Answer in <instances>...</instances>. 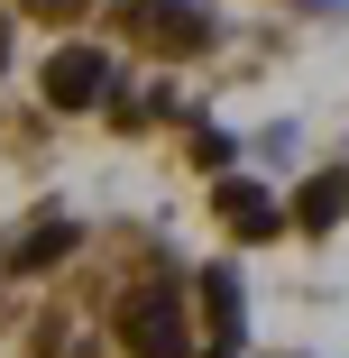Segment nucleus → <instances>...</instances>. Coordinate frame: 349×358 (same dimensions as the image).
Instances as JSON below:
<instances>
[{
	"mask_svg": "<svg viewBox=\"0 0 349 358\" xmlns=\"http://www.w3.org/2000/svg\"><path fill=\"white\" fill-rule=\"evenodd\" d=\"M120 340H129V358H193V331H184V303L175 294H129L120 303Z\"/></svg>",
	"mask_w": 349,
	"mask_h": 358,
	"instance_id": "obj_1",
	"label": "nucleus"
},
{
	"mask_svg": "<svg viewBox=\"0 0 349 358\" xmlns=\"http://www.w3.org/2000/svg\"><path fill=\"white\" fill-rule=\"evenodd\" d=\"M101 92H111V55L101 46H55L46 55V101L55 110H92Z\"/></svg>",
	"mask_w": 349,
	"mask_h": 358,
	"instance_id": "obj_2",
	"label": "nucleus"
},
{
	"mask_svg": "<svg viewBox=\"0 0 349 358\" xmlns=\"http://www.w3.org/2000/svg\"><path fill=\"white\" fill-rule=\"evenodd\" d=\"M129 28L148 37V46H166V55L212 46V19H202V10H184V0H138V10H129Z\"/></svg>",
	"mask_w": 349,
	"mask_h": 358,
	"instance_id": "obj_3",
	"label": "nucleus"
},
{
	"mask_svg": "<svg viewBox=\"0 0 349 358\" xmlns=\"http://www.w3.org/2000/svg\"><path fill=\"white\" fill-rule=\"evenodd\" d=\"M221 221H230L239 239H276V230H285V211H276V193H266V184L230 175V184H221Z\"/></svg>",
	"mask_w": 349,
	"mask_h": 358,
	"instance_id": "obj_4",
	"label": "nucleus"
},
{
	"mask_svg": "<svg viewBox=\"0 0 349 358\" xmlns=\"http://www.w3.org/2000/svg\"><path fill=\"white\" fill-rule=\"evenodd\" d=\"M340 211H349V184H340V175H313V184L294 193V221H304V230H331Z\"/></svg>",
	"mask_w": 349,
	"mask_h": 358,
	"instance_id": "obj_5",
	"label": "nucleus"
},
{
	"mask_svg": "<svg viewBox=\"0 0 349 358\" xmlns=\"http://www.w3.org/2000/svg\"><path fill=\"white\" fill-rule=\"evenodd\" d=\"M202 303H212V331H221V340H239V275H230V266L202 275Z\"/></svg>",
	"mask_w": 349,
	"mask_h": 358,
	"instance_id": "obj_6",
	"label": "nucleus"
},
{
	"mask_svg": "<svg viewBox=\"0 0 349 358\" xmlns=\"http://www.w3.org/2000/svg\"><path fill=\"white\" fill-rule=\"evenodd\" d=\"M64 248H74V221H37V230L10 248V266H46V257H64Z\"/></svg>",
	"mask_w": 349,
	"mask_h": 358,
	"instance_id": "obj_7",
	"label": "nucleus"
},
{
	"mask_svg": "<svg viewBox=\"0 0 349 358\" xmlns=\"http://www.w3.org/2000/svg\"><path fill=\"white\" fill-rule=\"evenodd\" d=\"M0 64H10V10H0Z\"/></svg>",
	"mask_w": 349,
	"mask_h": 358,
	"instance_id": "obj_8",
	"label": "nucleus"
}]
</instances>
